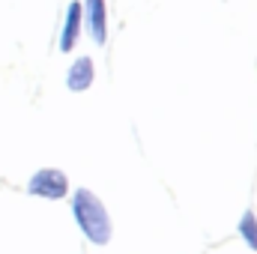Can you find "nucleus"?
I'll return each instance as SVG.
<instances>
[{
    "instance_id": "f257e3e1",
    "label": "nucleus",
    "mask_w": 257,
    "mask_h": 254,
    "mask_svg": "<svg viewBox=\"0 0 257 254\" xmlns=\"http://www.w3.org/2000/svg\"><path fill=\"white\" fill-rule=\"evenodd\" d=\"M72 212H75L78 227L84 230V236H87L93 245H105V242L111 239V218H108V209L102 206V200H99L90 189H78L72 194Z\"/></svg>"
},
{
    "instance_id": "f03ea898",
    "label": "nucleus",
    "mask_w": 257,
    "mask_h": 254,
    "mask_svg": "<svg viewBox=\"0 0 257 254\" xmlns=\"http://www.w3.org/2000/svg\"><path fill=\"white\" fill-rule=\"evenodd\" d=\"M27 191L36 194V197H45V200H60L69 191V180H66L63 171H57V168H42V171H36L30 177Z\"/></svg>"
},
{
    "instance_id": "7ed1b4c3",
    "label": "nucleus",
    "mask_w": 257,
    "mask_h": 254,
    "mask_svg": "<svg viewBox=\"0 0 257 254\" xmlns=\"http://www.w3.org/2000/svg\"><path fill=\"white\" fill-rule=\"evenodd\" d=\"M84 15H87V27H90L93 42L105 45V39H108V12H105V0H87Z\"/></svg>"
},
{
    "instance_id": "20e7f679",
    "label": "nucleus",
    "mask_w": 257,
    "mask_h": 254,
    "mask_svg": "<svg viewBox=\"0 0 257 254\" xmlns=\"http://www.w3.org/2000/svg\"><path fill=\"white\" fill-rule=\"evenodd\" d=\"M66 84H69V90H72V93L87 90V87L93 84V60H90V57H78V60L72 63V69H69Z\"/></svg>"
},
{
    "instance_id": "39448f33",
    "label": "nucleus",
    "mask_w": 257,
    "mask_h": 254,
    "mask_svg": "<svg viewBox=\"0 0 257 254\" xmlns=\"http://www.w3.org/2000/svg\"><path fill=\"white\" fill-rule=\"evenodd\" d=\"M78 30H81V3H69V9H66V27H63V36H60V51H72L75 48Z\"/></svg>"
},
{
    "instance_id": "423d86ee",
    "label": "nucleus",
    "mask_w": 257,
    "mask_h": 254,
    "mask_svg": "<svg viewBox=\"0 0 257 254\" xmlns=\"http://www.w3.org/2000/svg\"><path fill=\"white\" fill-rule=\"evenodd\" d=\"M239 236L251 245V251H257V215L251 209H245L239 218Z\"/></svg>"
}]
</instances>
